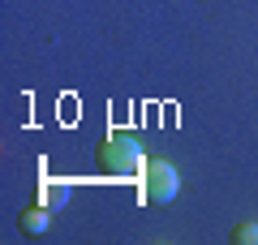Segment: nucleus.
I'll return each instance as SVG.
<instances>
[{
  "label": "nucleus",
  "mask_w": 258,
  "mask_h": 245,
  "mask_svg": "<svg viewBox=\"0 0 258 245\" xmlns=\"http://www.w3.org/2000/svg\"><path fill=\"white\" fill-rule=\"evenodd\" d=\"M232 241L237 245H258V224L254 219H241V224L232 228Z\"/></svg>",
  "instance_id": "5"
},
{
  "label": "nucleus",
  "mask_w": 258,
  "mask_h": 245,
  "mask_svg": "<svg viewBox=\"0 0 258 245\" xmlns=\"http://www.w3.org/2000/svg\"><path fill=\"white\" fill-rule=\"evenodd\" d=\"M147 155L134 134H108L99 146V172L103 176H142Z\"/></svg>",
  "instance_id": "1"
},
{
  "label": "nucleus",
  "mask_w": 258,
  "mask_h": 245,
  "mask_svg": "<svg viewBox=\"0 0 258 245\" xmlns=\"http://www.w3.org/2000/svg\"><path fill=\"white\" fill-rule=\"evenodd\" d=\"M47 228H52V207L35 202V207L22 211V232H26V236H43Z\"/></svg>",
  "instance_id": "3"
},
{
  "label": "nucleus",
  "mask_w": 258,
  "mask_h": 245,
  "mask_svg": "<svg viewBox=\"0 0 258 245\" xmlns=\"http://www.w3.org/2000/svg\"><path fill=\"white\" fill-rule=\"evenodd\" d=\"M39 202H43V207H64V202H69V185L64 181H43L39 185Z\"/></svg>",
  "instance_id": "4"
},
{
  "label": "nucleus",
  "mask_w": 258,
  "mask_h": 245,
  "mask_svg": "<svg viewBox=\"0 0 258 245\" xmlns=\"http://www.w3.org/2000/svg\"><path fill=\"white\" fill-rule=\"evenodd\" d=\"M176 194H181V176H176V168L168 159H147V168H142V198L155 202V207H168Z\"/></svg>",
  "instance_id": "2"
}]
</instances>
